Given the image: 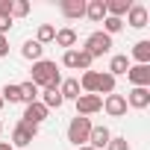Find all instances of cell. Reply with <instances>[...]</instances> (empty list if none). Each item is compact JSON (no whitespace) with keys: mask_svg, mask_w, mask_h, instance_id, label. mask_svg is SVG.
Wrapping results in <instances>:
<instances>
[{"mask_svg":"<svg viewBox=\"0 0 150 150\" xmlns=\"http://www.w3.org/2000/svg\"><path fill=\"white\" fill-rule=\"evenodd\" d=\"M30 83H35V86L44 88V91H56V88L62 86V74H59L56 62H50V59L33 62V77H30Z\"/></svg>","mask_w":150,"mask_h":150,"instance_id":"1","label":"cell"},{"mask_svg":"<svg viewBox=\"0 0 150 150\" xmlns=\"http://www.w3.org/2000/svg\"><path fill=\"white\" fill-rule=\"evenodd\" d=\"M35 132H38V127L35 124H27V121H18V127H15V132H12V147H27L33 138H35Z\"/></svg>","mask_w":150,"mask_h":150,"instance_id":"4","label":"cell"},{"mask_svg":"<svg viewBox=\"0 0 150 150\" xmlns=\"http://www.w3.org/2000/svg\"><path fill=\"white\" fill-rule=\"evenodd\" d=\"M0 150H15V147H12L9 141H0Z\"/></svg>","mask_w":150,"mask_h":150,"instance_id":"33","label":"cell"},{"mask_svg":"<svg viewBox=\"0 0 150 150\" xmlns=\"http://www.w3.org/2000/svg\"><path fill=\"white\" fill-rule=\"evenodd\" d=\"M77 150H94V147H88V144H83V147H77Z\"/></svg>","mask_w":150,"mask_h":150,"instance_id":"34","label":"cell"},{"mask_svg":"<svg viewBox=\"0 0 150 150\" xmlns=\"http://www.w3.org/2000/svg\"><path fill=\"white\" fill-rule=\"evenodd\" d=\"M86 15L94 24H103V18H106V0H88V3H86Z\"/></svg>","mask_w":150,"mask_h":150,"instance_id":"13","label":"cell"},{"mask_svg":"<svg viewBox=\"0 0 150 150\" xmlns=\"http://www.w3.org/2000/svg\"><path fill=\"white\" fill-rule=\"evenodd\" d=\"M62 15L65 18H83L86 15V0H62Z\"/></svg>","mask_w":150,"mask_h":150,"instance_id":"12","label":"cell"},{"mask_svg":"<svg viewBox=\"0 0 150 150\" xmlns=\"http://www.w3.org/2000/svg\"><path fill=\"white\" fill-rule=\"evenodd\" d=\"M47 112H50V109H47V106H44L41 100H35V103H27V109H24V121H27V124H35V127H38V124H41V121L47 118Z\"/></svg>","mask_w":150,"mask_h":150,"instance_id":"8","label":"cell"},{"mask_svg":"<svg viewBox=\"0 0 150 150\" xmlns=\"http://www.w3.org/2000/svg\"><path fill=\"white\" fill-rule=\"evenodd\" d=\"M80 88H83L86 94H94V91H97V71H86V74H83Z\"/></svg>","mask_w":150,"mask_h":150,"instance_id":"22","label":"cell"},{"mask_svg":"<svg viewBox=\"0 0 150 150\" xmlns=\"http://www.w3.org/2000/svg\"><path fill=\"white\" fill-rule=\"evenodd\" d=\"M0 97H3V103H21V88L18 86H3V91H0Z\"/></svg>","mask_w":150,"mask_h":150,"instance_id":"25","label":"cell"},{"mask_svg":"<svg viewBox=\"0 0 150 150\" xmlns=\"http://www.w3.org/2000/svg\"><path fill=\"white\" fill-rule=\"evenodd\" d=\"M41 103H44L47 109H59L65 100H62V94H59V88H56V91H44V100H41Z\"/></svg>","mask_w":150,"mask_h":150,"instance_id":"26","label":"cell"},{"mask_svg":"<svg viewBox=\"0 0 150 150\" xmlns=\"http://www.w3.org/2000/svg\"><path fill=\"white\" fill-rule=\"evenodd\" d=\"M30 12V3L27 0H12V18H24Z\"/></svg>","mask_w":150,"mask_h":150,"instance_id":"29","label":"cell"},{"mask_svg":"<svg viewBox=\"0 0 150 150\" xmlns=\"http://www.w3.org/2000/svg\"><path fill=\"white\" fill-rule=\"evenodd\" d=\"M127 71H129V59H127V53L112 56V62H109V74H112V77H118V74H127Z\"/></svg>","mask_w":150,"mask_h":150,"instance_id":"19","label":"cell"},{"mask_svg":"<svg viewBox=\"0 0 150 150\" xmlns=\"http://www.w3.org/2000/svg\"><path fill=\"white\" fill-rule=\"evenodd\" d=\"M0 18H12V0H0Z\"/></svg>","mask_w":150,"mask_h":150,"instance_id":"30","label":"cell"},{"mask_svg":"<svg viewBox=\"0 0 150 150\" xmlns=\"http://www.w3.org/2000/svg\"><path fill=\"white\" fill-rule=\"evenodd\" d=\"M127 77H129L132 88H147V86H150V65H135V68H129Z\"/></svg>","mask_w":150,"mask_h":150,"instance_id":"7","label":"cell"},{"mask_svg":"<svg viewBox=\"0 0 150 150\" xmlns=\"http://www.w3.org/2000/svg\"><path fill=\"white\" fill-rule=\"evenodd\" d=\"M3 56H9V38L0 35V59H3Z\"/></svg>","mask_w":150,"mask_h":150,"instance_id":"31","label":"cell"},{"mask_svg":"<svg viewBox=\"0 0 150 150\" xmlns=\"http://www.w3.org/2000/svg\"><path fill=\"white\" fill-rule=\"evenodd\" d=\"M59 94H62V100H77V97L83 94V88H80V80H62V86H59Z\"/></svg>","mask_w":150,"mask_h":150,"instance_id":"14","label":"cell"},{"mask_svg":"<svg viewBox=\"0 0 150 150\" xmlns=\"http://www.w3.org/2000/svg\"><path fill=\"white\" fill-rule=\"evenodd\" d=\"M0 129H3V124H0Z\"/></svg>","mask_w":150,"mask_h":150,"instance_id":"36","label":"cell"},{"mask_svg":"<svg viewBox=\"0 0 150 150\" xmlns=\"http://www.w3.org/2000/svg\"><path fill=\"white\" fill-rule=\"evenodd\" d=\"M91 59H97V56H106L109 50H112V38L100 30V33H91L88 38H86V47H83Z\"/></svg>","mask_w":150,"mask_h":150,"instance_id":"3","label":"cell"},{"mask_svg":"<svg viewBox=\"0 0 150 150\" xmlns=\"http://www.w3.org/2000/svg\"><path fill=\"white\" fill-rule=\"evenodd\" d=\"M121 30H124V21H121V18H109V15L103 18V33H106L109 38H112L115 33H121Z\"/></svg>","mask_w":150,"mask_h":150,"instance_id":"24","label":"cell"},{"mask_svg":"<svg viewBox=\"0 0 150 150\" xmlns=\"http://www.w3.org/2000/svg\"><path fill=\"white\" fill-rule=\"evenodd\" d=\"M147 18H150V15H147V9H144L141 3H132L129 12H127V24L135 27V30H144V27H147Z\"/></svg>","mask_w":150,"mask_h":150,"instance_id":"9","label":"cell"},{"mask_svg":"<svg viewBox=\"0 0 150 150\" xmlns=\"http://www.w3.org/2000/svg\"><path fill=\"white\" fill-rule=\"evenodd\" d=\"M9 27H12V18H0V35H6Z\"/></svg>","mask_w":150,"mask_h":150,"instance_id":"32","label":"cell"},{"mask_svg":"<svg viewBox=\"0 0 150 150\" xmlns=\"http://www.w3.org/2000/svg\"><path fill=\"white\" fill-rule=\"evenodd\" d=\"M18 88H21V103H35V100H38V86H35V83L27 80V83H21Z\"/></svg>","mask_w":150,"mask_h":150,"instance_id":"20","label":"cell"},{"mask_svg":"<svg viewBox=\"0 0 150 150\" xmlns=\"http://www.w3.org/2000/svg\"><path fill=\"white\" fill-rule=\"evenodd\" d=\"M103 109H106L109 118H124V115H127V97H124V94H106Z\"/></svg>","mask_w":150,"mask_h":150,"instance_id":"6","label":"cell"},{"mask_svg":"<svg viewBox=\"0 0 150 150\" xmlns=\"http://www.w3.org/2000/svg\"><path fill=\"white\" fill-rule=\"evenodd\" d=\"M129 0H106V15L109 18H121V15H127L129 12Z\"/></svg>","mask_w":150,"mask_h":150,"instance_id":"17","label":"cell"},{"mask_svg":"<svg viewBox=\"0 0 150 150\" xmlns=\"http://www.w3.org/2000/svg\"><path fill=\"white\" fill-rule=\"evenodd\" d=\"M21 56L24 59H30V62H38V59H44V47L38 44V41H24V47H21Z\"/></svg>","mask_w":150,"mask_h":150,"instance_id":"16","label":"cell"},{"mask_svg":"<svg viewBox=\"0 0 150 150\" xmlns=\"http://www.w3.org/2000/svg\"><path fill=\"white\" fill-rule=\"evenodd\" d=\"M91 118H83V115H77L71 121V127H68V141L71 144H77V147H83V144H88V132H91Z\"/></svg>","mask_w":150,"mask_h":150,"instance_id":"2","label":"cell"},{"mask_svg":"<svg viewBox=\"0 0 150 150\" xmlns=\"http://www.w3.org/2000/svg\"><path fill=\"white\" fill-rule=\"evenodd\" d=\"M127 106H132V109H147V106H150V88H132L129 97H127Z\"/></svg>","mask_w":150,"mask_h":150,"instance_id":"10","label":"cell"},{"mask_svg":"<svg viewBox=\"0 0 150 150\" xmlns=\"http://www.w3.org/2000/svg\"><path fill=\"white\" fill-rule=\"evenodd\" d=\"M109 138H112V132H109L106 127H91V132H88V147L100 150V147L109 144Z\"/></svg>","mask_w":150,"mask_h":150,"instance_id":"11","label":"cell"},{"mask_svg":"<svg viewBox=\"0 0 150 150\" xmlns=\"http://www.w3.org/2000/svg\"><path fill=\"white\" fill-rule=\"evenodd\" d=\"M53 38H56V27H53V24H41V27H38V33H35V41L44 47V44H47V41H53Z\"/></svg>","mask_w":150,"mask_h":150,"instance_id":"23","label":"cell"},{"mask_svg":"<svg viewBox=\"0 0 150 150\" xmlns=\"http://www.w3.org/2000/svg\"><path fill=\"white\" fill-rule=\"evenodd\" d=\"M97 97L100 94H115V77L112 74H97Z\"/></svg>","mask_w":150,"mask_h":150,"instance_id":"18","label":"cell"},{"mask_svg":"<svg viewBox=\"0 0 150 150\" xmlns=\"http://www.w3.org/2000/svg\"><path fill=\"white\" fill-rule=\"evenodd\" d=\"M74 103H77V115H83V118H88V115L103 109V97H97V94H80Z\"/></svg>","mask_w":150,"mask_h":150,"instance_id":"5","label":"cell"},{"mask_svg":"<svg viewBox=\"0 0 150 150\" xmlns=\"http://www.w3.org/2000/svg\"><path fill=\"white\" fill-rule=\"evenodd\" d=\"M0 109H3V97H0Z\"/></svg>","mask_w":150,"mask_h":150,"instance_id":"35","label":"cell"},{"mask_svg":"<svg viewBox=\"0 0 150 150\" xmlns=\"http://www.w3.org/2000/svg\"><path fill=\"white\" fill-rule=\"evenodd\" d=\"M132 59H135L138 65H147V62H150V41H138V44L132 47Z\"/></svg>","mask_w":150,"mask_h":150,"instance_id":"21","label":"cell"},{"mask_svg":"<svg viewBox=\"0 0 150 150\" xmlns=\"http://www.w3.org/2000/svg\"><path fill=\"white\" fill-rule=\"evenodd\" d=\"M59 47H65V50H74V44H77V30H71V27H65V30H56V38H53Z\"/></svg>","mask_w":150,"mask_h":150,"instance_id":"15","label":"cell"},{"mask_svg":"<svg viewBox=\"0 0 150 150\" xmlns=\"http://www.w3.org/2000/svg\"><path fill=\"white\" fill-rule=\"evenodd\" d=\"M62 65H65V68H77V71H80V50H77V47H74V50H65Z\"/></svg>","mask_w":150,"mask_h":150,"instance_id":"27","label":"cell"},{"mask_svg":"<svg viewBox=\"0 0 150 150\" xmlns=\"http://www.w3.org/2000/svg\"><path fill=\"white\" fill-rule=\"evenodd\" d=\"M106 150H129V141H127L124 135H112L109 144H106Z\"/></svg>","mask_w":150,"mask_h":150,"instance_id":"28","label":"cell"}]
</instances>
